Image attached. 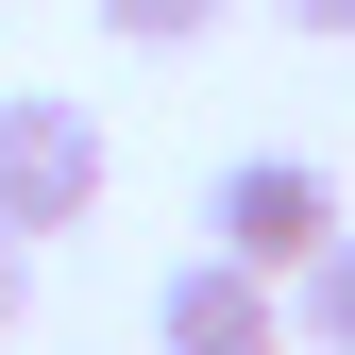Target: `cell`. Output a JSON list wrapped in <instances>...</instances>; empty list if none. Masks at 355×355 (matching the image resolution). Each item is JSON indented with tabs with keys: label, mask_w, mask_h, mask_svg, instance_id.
<instances>
[{
	"label": "cell",
	"mask_w": 355,
	"mask_h": 355,
	"mask_svg": "<svg viewBox=\"0 0 355 355\" xmlns=\"http://www.w3.org/2000/svg\"><path fill=\"white\" fill-rule=\"evenodd\" d=\"M102 102H68V85H17L0 102V237H85L102 220Z\"/></svg>",
	"instance_id": "cell-1"
},
{
	"label": "cell",
	"mask_w": 355,
	"mask_h": 355,
	"mask_svg": "<svg viewBox=\"0 0 355 355\" xmlns=\"http://www.w3.org/2000/svg\"><path fill=\"white\" fill-rule=\"evenodd\" d=\"M338 169H304V153H237V169H220V187H203V254H237V271H304V254H322L338 237Z\"/></svg>",
	"instance_id": "cell-2"
},
{
	"label": "cell",
	"mask_w": 355,
	"mask_h": 355,
	"mask_svg": "<svg viewBox=\"0 0 355 355\" xmlns=\"http://www.w3.org/2000/svg\"><path fill=\"white\" fill-rule=\"evenodd\" d=\"M153 355H288V288L237 271V254H187L153 288Z\"/></svg>",
	"instance_id": "cell-3"
},
{
	"label": "cell",
	"mask_w": 355,
	"mask_h": 355,
	"mask_svg": "<svg viewBox=\"0 0 355 355\" xmlns=\"http://www.w3.org/2000/svg\"><path fill=\"white\" fill-rule=\"evenodd\" d=\"M288 338H304V355H355V220L288 271Z\"/></svg>",
	"instance_id": "cell-4"
},
{
	"label": "cell",
	"mask_w": 355,
	"mask_h": 355,
	"mask_svg": "<svg viewBox=\"0 0 355 355\" xmlns=\"http://www.w3.org/2000/svg\"><path fill=\"white\" fill-rule=\"evenodd\" d=\"M85 17H102L119 51H203V34L237 17V0H85Z\"/></svg>",
	"instance_id": "cell-5"
},
{
	"label": "cell",
	"mask_w": 355,
	"mask_h": 355,
	"mask_svg": "<svg viewBox=\"0 0 355 355\" xmlns=\"http://www.w3.org/2000/svg\"><path fill=\"white\" fill-rule=\"evenodd\" d=\"M17 304H34V237H0V338H17Z\"/></svg>",
	"instance_id": "cell-6"
},
{
	"label": "cell",
	"mask_w": 355,
	"mask_h": 355,
	"mask_svg": "<svg viewBox=\"0 0 355 355\" xmlns=\"http://www.w3.org/2000/svg\"><path fill=\"white\" fill-rule=\"evenodd\" d=\"M271 17H288V34H322V51H338V34H355V0H271Z\"/></svg>",
	"instance_id": "cell-7"
}]
</instances>
